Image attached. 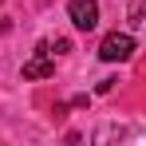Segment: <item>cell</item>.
<instances>
[{"label":"cell","mask_w":146,"mask_h":146,"mask_svg":"<svg viewBox=\"0 0 146 146\" xmlns=\"http://www.w3.org/2000/svg\"><path fill=\"white\" fill-rule=\"evenodd\" d=\"M51 71H55V63L48 59V44H40V48H36V59L24 63V79H48Z\"/></svg>","instance_id":"cell-3"},{"label":"cell","mask_w":146,"mask_h":146,"mask_svg":"<svg viewBox=\"0 0 146 146\" xmlns=\"http://www.w3.org/2000/svg\"><path fill=\"white\" fill-rule=\"evenodd\" d=\"M126 16H130V24H134V28L146 24V0H130V4H126Z\"/></svg>","instance_id":"cell-4"},{"label":"cell","mask_w":146,"mask_h":146,"mask_svg":"<svg viewBox=\"0 0 146 146\" xmlns=\"http://www.w3.org/2000/svg\"><path fill=\"white\" fill-rule=\"evenodd\" d=\"M99 55H103L107 63H122V59H130V55H134V36H130V32H111V36L99 44Z\"/></svg>","instance_id":"cell-1"},{"label":"cell","mask_w":146,"mask_h":146,"mask_svg":"<svg viewBox=\"0 0 146 146\" xmlns=\"http://www.w3.org/2000/svg\"><path fill=\"white\" fill-rule=\"evenodd\" d=\"M67 16L79 32H91L99 24V0H67Z\"/></svg>","instance_id":"cell-2"}]
</instances>
